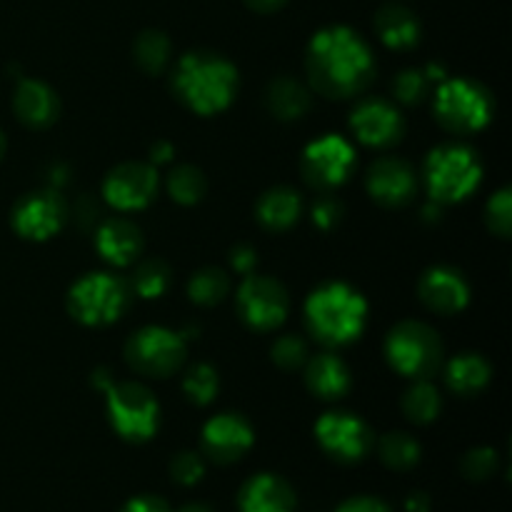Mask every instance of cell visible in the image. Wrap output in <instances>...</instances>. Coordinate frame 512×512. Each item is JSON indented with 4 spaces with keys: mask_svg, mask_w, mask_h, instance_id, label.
I'll use <instances>...</instances> for the list:
<instances>
[{
    "mask_svg": "<svg viewBox=\"0 0 512 512\" xmlns=\"http://www.w3.org/2000/svg\"><path fill=\"white\" fill-rule=\"evenodd\" d=\"M265 103L278 120H300L313 105V93L300 80L280 75L265 90Z\"/></svg>",
    "mask_w": 512,
    "mask_h": 512,
    "instance_id": "484cf974",
    "label": "cell"
},
{
    "mask_svg": "<svg viewBox=\"0 0 512 512\" xmlns=\"http://www.w3.org/2000/svg\"><path fill=\"white\" fill-rule=\"evenodd\" d=\"M130 285L105 270L85 273L68 290V313L88 328L118 323L130 305Z\"/></svg>",
    "mask_w": 512,
    "mask_h": 512,
    "instance_id": "52a82bcc",
    "label": "cell"
},
{
    "mask_svg": "<svg viewBox=\"0 0 512 512\" xmlns=\"http://www.w3.org/2000/svg\"><path fill=\"white\" fill-rule=\"evenodd\" d=\"M310 88L325 98L360 95L375 73V58L368 40L348 25H328L310 38L305 53Z\"/></svg>",
    "mask_w": 512,
    "mask_h": 512,
    "instance_id": "6da1fadb",
    "label": "cell"
},
{
    "mask_svg": "<svg viewBox=\"0 0 512 512\" xmlns=\"http://www.w3.org/2000/svg\"><path fill=\"white\" fill-rule=\"evenodd\" d=\"M115 380H113V375H110V370H105V368H100V370H95V375H93V385L98 390H108L110 385H113Z\"/></svg>",
    "mask_w": 512,
    "mask_h": 512,
    "instance_id": "bcb514c9",
    "label": "cell"
},
{
    "mask_svg": "<svg viewBox=\"0 0 512 512\" xmlns=\"http://www.w3.org/2000/svg\"><path fill=\"white\" fill-rule=\"evenodd\" d=\"M245 3L253 10H258V13H275V10L283 8L288 0H245Z\"/></svg>",
    "mask_w": 512,
    "mask_h": 512,
    "instance_id": "f6af8a7d",
    "label": "cell"
},
{
    "mask_svg": "<svg viewBox=\"0 0 512 512\" xmlns=\"http://www.w3.org/2000/svg\"><path fill=\"white\" fill-rule=\"evenodd\" d=\"M180 512H213L205 503H188L180 508Z\"/></svg>",
    "mask_w": 512,
    "mask_h": 512,
    "instance_id": "7dc6e473",
    "label": "cell"
},
{
    "mask_svg": "<svg viewBox=\"0 0 512 512\" xmlns=\"http://www.w3.org/2000/svg\"><path fill=\"white\" fill-rule=\"evenodd\" d=\"M443 410V395L430 380H413L403 395V413L410 423L430 425Z\"/></svg>",
    "mask_w": 512,
    "mask_h": 512,
    "instance_id": "83f0119b",
    "label": "cell"
},
{
    "mask_svg": "<svg viewBox=\"0 0 512 512\" xmlns=\"http://www.w3.org/2000/svg\"><path fill=\"white\" fill-rule=\"evenodd\" d=\"M350 130L358 143L383 150L403 140L405 118L398 105L370 95V98L355 103L353 113H350Z\"/></svg>",
    "mask_w": 512,
    "mask_h": 512,
    "instance_id": "9a60e30c",
    "label": "cell"
},
{
    "mask_svg": "<svg viewBox=\"0 0 512 512\" xmlns=\"http://www.w3.org/2000/svg\"><path fill=\"white\" fill-rule=\"evenodd\" d=\"M170 280H173V270L168 268V263L160 258H145L135 260L133 263V275H130V290H133L138 298L155 300L163 298L170 288Z\"/></svg>",
    "mask_w": 512,
    "mask_h": 512,
    "instance_id": "4316f807",
    "label": "cell"
},
{
    "mask_svg": "<svg viewBox=\"0 0 512 512\" xmlns=\"http://www.w3.org/2000/svg\"><path fill=\"white\" fill-rule=\"evenodd\" d=\"M493 378V365L480 353H458L445 365V383L460 398L483 393Z\"/></svg>",
    "mask_w": 512,
    "mask_h": 512,
    "instance_id": "d4e9b609",
    "label": "cell"
},
{
    "mask_svg": "<svg viewBox=\"0 0 512 512\" xmlns=\"http://www.w3.org/2000/svg\"><path fill=\"white\" fill-rule=\"evenodd\" d=\"M305 323L315 340L325 345H348L363 335L368 323V300L348 283H323L305 300Z\"/></svg>",
    "mask_w": 512,
    "mask_h": 512,
    "instance_id": "3957f363",
    "label": "cell"
},
{
    "mask_svg": "<svg viewBox=\"0 0 512 512\" xmlns=\"http://www.w3.org/2000/svg\"><path fill=\"white\" fill-rule=\"evenodd\" d=\"M240 512H293L295 493L280 475L258 473L238 495Z\"/></svg>",
    "mask_w": 512,
    "mask_h": 512,
    "instance_id": "44dd1931",
    "label": "cell"
},
{
    "mask_svg": "<svg viewBox=\"0 0 512 512\" xmlns=\"http://www.w3.org/2000/svg\"><path fill=\"white\" fill-rule=\"evenodd\" d=\"M13 110L20 123L33 130H43L58 120L60 100L43 80L20 78L13 93Z\"/></svg>",
    "mask_w": 512,
    "mask_h": 512,
    "instance_id": "ffe728a7",
    "label": "cell"
},
{
    "mask_svg": "<svg viewBox=\"0 0 512 512\" xmlns=\"http://www.w3.org/2000/svg\"><path fill=\"white\" fill-rule=\"evenodd\" d=\"M423 180L433 203H463L483 183V163L468 145L443 143L430 150L425 158Z\"/></svg>",
    "mask_w": 512,
    "mask_h": 512,
    "instance_id": "277c9868",
    "label": "cell"
},
{
    "mask_svg": "<svg viewBox=\"0 0 512 512\" xmlns=\"http://www.w3.org/2000/svg\"><path fill=\"white\" fill-rule=\"evenodd\" d=\"M405 510L408 512H430V498L425 493H413L405 503Z\"/></svg>",
    "mask_w": 512,
    "mask_h": 512,
    "instance_id": "ee69618b",
    "label": "cell"
},
{
    "mask_svg": "<svg viewBox=\"0 0 512 512\" xmlns=\"http://www.w3.org/2000/svg\"><path fill=\"white\" fill-rule=\"evenodd\" d=\"M270 355H273L275 365L283 370H300L305 365V360L310 358L308 343L295 333L280 335V338L273 343Z\"/></svg>",
    "mask_w": 512,
    "mask_h": 512,
    "instance_id": "e575fe53",
    "label": "cell"
},
{
    "mask_svg": "<svg viewBox=\"0 0 512 512\" xmlns=\"http://www.w3.org/2000/svg\"><path fill=\"white\" fill-rule=\"evenodd\" d=\"M205 475V460L200 458V453H193V450H183V453L175 455L170 460V478L178 485H195L200 483Z\"/></svg>",
    "mask_w": 512,
    "mask_h": 512,
    "instance_id": "74e56055",
    "label": "cell"
},
{
    "mask_svg": "<svg viewBox=\"0 0 512 512\" xmlns=\"http://www.w3.org/2000/svg\"><path fill=\"white\" fill-rule=\"evenodd\" d=\"M183 393L198 408L213 403L220 393V375L213 365L195 363L183 373Z\"/></svg>",
    "mask_w": 512,
    "mask_h": 512,
    "instance_id": "d6a6232c",
    "label": "cell"
},
{
    "mask_svg": "<svg viewBox=\"0 0 512 512\" xmlns=\"http://www.w3.org/2000/svg\"><path fill=\"white\" fill-rule=\"evenodd\" d=\"M185 355H188V343L183 333H175L163 325H145L125 343V360L133 373L143 378H170L185 365Z\"/></svg>",
    "mask_w": 512,
    "mask_h": 512,
    "instance_id": "9c48e42d",
    "label": "cell"
},
{
    "mask_svg": "<svg viewBox=\"0 0 512 512\" xmlns=\"http://www.w3.org/2000/svg\"><path fill=\"white\" fill-rule=\"evenodd\" d=\"M230 268H233L240 278L255 273V268H258V253H255L253 245H235V248L230 250Z\"/></svg>",
    "mask_w": 512,
    "mask_h": 512,
    "instance_id": "ab89813d",
    "label": "cell"
},
{
    "mask_svg": "<svg viewBox=\"0 0 512 512\" xmlns=\"http://www.w3.org/2000/svg\"><path fill=\"white\" fill-rule=\"evenodd\" d=\"M315 438L330 458L340 463H358L373 450L375 435L370 425L355 413L330 410L315 423Z\"/></svg>",
    "mask_w": 512,
    "mask_h": 512,
    "instance_id": "7c38bea8",
    "label": "cell"
},
{
    "mask_svg": "<svg viewBox=\"0 0 512 512\" xmlns=\"http://www.w3.org/2000/svg\"><path fill=\"white\" fill-rule=\"evenodd\" d=\"M498 465H500V458L498 453H495L493 448H473L465 453L463 458V475L468 480H488L490 475L498 473Z\"/></svg>",
    "mask_w": 512,
    "mask_h": 512,
    "instance_id": "8d00e7d4",
    "label": "cell"
},
{
    "mask_svg": "<svg viewBox=\"0 0 512 512\" xmlns=\"http://www.w3.org/2000/svg\"><path fill=\"white\" fill-rule=\"evenodd\" d=\"M485 223L498 238H510L512 233V193L510 188L498 190L485 205Z\"/></svg>",
    "mask_w": 512,
    "mask_h": 512,
    "instance_id": "d590c367",
    "label": "cell"
},
{
    "mask_svg": "<svg viewBox=\"0 0 512 512\" xmlns=\"http://www.w3.org/2000/svg\"><path fill=\"white\" fill-rule=\"evenodd\" d=\"M335 512H393L383 500L368 498V495H360V498L345 500Z\"/></svg>",
    "mask_w": 512,
    "mask_h": 512,
    "instance_id": "b9f144b4",
    "label": "cell"
},
{
    "mask_svg": "<svg viewBox=\"0 0 512 512\" xmlns=\"http://www.w3.org/2000/svg\"><path fill=\"white\" fill-rule=\"evenodd\" d=\"M435 118L448 133L473 135L490 125L495 113L493 95L470 78H445L433 95Z\"/></svg>",
    "mask_w": 512,
    "mask_h": 512,
    "instance_id": "5b68a950",
    "label": "cell"
},
{
    "mask_svg": "<svg viewBox=\"0 0 512 512\" xmlns=\"http://www.w3.org/2000/svg\"><path fill=\"white\" fill-rule=\"evenodd\" d=\"M433 85L435 83L428 78L425 68H405L393 80L395 100L403 105H420L430 95Z\"/></svg>",
    "mask_w": 512,
    "mask_h": 512,
    "instance_id": "836d02e7",
    "label": "cell"
},
{
    "mask_svg": "<svg viewBox=\"0 0 512 512\" xmlns=\"http://www.w3.org/2000/svg\"><path fill=\"white\" fill-rule=\"evenodd\" d=\"M203 453L213 463L228 465L243 458L255 443V430L240 413H220L203 428Z\"/></svg>",
    "mask_w": 512,
    "mask_h": 512,
    "instance_id": "e0dca14e",
    "label": "cell"
},
{
    "mask_svg": "<svg viewBox=\"0 0 512 512\" xmlns=\"http://www.w3.org/2000/svg\"><path fill=\"white\" fill-rule=\"evenodd\" d=\"M230 295V275L220 268H200L188 280V298L200 308H213Z\"/></svg>",
    "mask_w": 512,
    "mask_h": 512,
    "instance_id": "f546056e",
    "label": "cell"
},
{
    "mask_svg": "<svg viewBox=\"0 0 512 512\" xmlns=\"http://www.w3.org/2000/svg\"><path fill=\"white\" fill-rule=\"evenodd\" d=\"M123 512H173L170 505L158 495H138V498L128 500Z\"/></svg>",
    "mask_w": 512,
    "mask_h": 512,
    "instance_id": "60d3db41",
    "label": "cell"
},
{
    "mask_svg": "<svg viewBox=\"0 0 512 512\" xmlns=\"http://www.w3.org/2000/svg\"><path fill=\"white\" fill-rule=\"evenodd\" d=\"M378 455L390 470L405 473V470L415 468L420 463V443L410 433L395 430V433H388L380 438Z\"/></svg>",
    "mask_w": 512,
    "mask_h": 512,
    "instance_id": "1f68e13d",
    "label": "cell"
},
{
    "mask_svg": "<svg viewBox=\"0 0 512 512\" xmlns=\"http://www.w3.org/2000/svg\"><path fill=\"white\" fill-rule=\"evenodd\" d=\"M343 205H340L338 198H333L330 193H323L318 200L313 203V208H310V218H313V223L318 225L320 230H333L335 225L343 220Z\"/></svg>",
    "mask_w": 512,
    "mask_h": 512,
    "instance_id": "f35d334b",
    "label": "cell"
},
{
    "mask_svg": "<svg viewBox=\"0 0 512 512\" xmlns=\"http://www.w3.org/2000/svg\"><path fill=\"white\" fill-rule=\"evenodd\" d=\"M145 248L143 230L133 220L115 215L95 228V250L113 268H130Z\"/></svg>",
    "mask_w": 512,
    "mask_h": 512,
    "instance_id": "d6986e66",
    "label": "cell"
},
{
    "mask_svg": "<svg viewBox=\"0 0 512 512\" xmlns=\"http://www.w3.org/2000/svg\"><path fill=\"white\" fill-rule=\"evenodd\" d=\"M235 305H238L243 323L258 333L278 330L290 313V298L285 285L260 273L245 275L235 293Z\"/></svg>",
    "mask_w": 512,
    "mask_h": 512,
    "instance_id": "30bf717a",
    "label": "cell"
},
{
    "mask_svg": "<svg viewBox=\"0 0 512 512\" xmlns=\"http://www.w3.org/2000/svg\"><path fill=\"white\" fill-rule=\"evenodd\" d=\"M160 188L158 170L153 163H120L105 175L103 200L118 213L148 208Z\"/></svg>",
    "mask_w": 512,
    "mask_h": 512,
    "instance_id": "4fadbf2b",
    "label": "cell"
},
{
    "mask_svg": "<svg viewBox=\"0 0 512 512\" xmlns=\"http://www.w3.org/2000/svg\"><path fill=\"white\" fill-rule=\"evenodd\" d=\"M105 410L115 433L128 443H145L160 428V405L155 395L135 380L113 383L105 390Z\"/></svg>",
    "mask_w": 512,
    "mask_h": 512,
    "instance_id": "ba28073f",
    "label": "cell"
},
{
    "mask_svg": "<svg viewBox=\"0 0 512 512\" xmlns=\"http://www.w3.org/2000/svg\"><path fill=\"white\" fill-rule=\"evenodd\" d=\"M173 155H175L173 143H168V140H158V143H153V148H150V163L153 165L168 163V160H173Z\"/></svg>",
    "mask_w": 512,
    "mask_h": 512,
    "instance_id": "7bdbcfd3",
    "label": "cell"
},
{
    "mask_svg": "<svg viewBox=\"0 0 512 512\" xmlns=\"http://www.w3.org/2000/svg\"><path fill=\"white\" fill-rule=\"evenodd\" d=\"M5 135H3V130H0V160H3V155H5Z\"/></svg>",
    "mask_w": 512,
    "mask_h": 512,
    "instance_id": "c3c4849f",
    "label": "cell"
},
{
    "mask_svg": "<svg viewBox=\"0 0 512 512\" xmlns=\"http://www.w3.org/2000/svg\"><path fill=\"white\" fill-rule=\"evenodd\" d=\"M238 85V68L210 50L185 53L173 68L175 95L198 115H218L228 110L238 95Z\"/></svg>",
    "mask_w": 512,
    "mask_h": 512,
    "instance_id": "7a4b0ae2",
    "label": "cell"
},
{
    "mask_svg": "<svg viewBox=\"0 0 512 512\" xmlns=\"http://www.w3.org/2000/svg\"><path fill=\"white\" fill-rule=\"evenodd\" d=\"M373 28L378 33L380 43L390 50H410L420 43V20L415 18L413 10L403 8V5H383L375 13Z\"/></svg>",
    "mask_w": 512,
    "mask_h": 512,
    "instance_id": "cb8c5ba5",
    "label": "cell"
},
{
    "mask_svg": "<svg viewBox=\"0 0 512 512\" xmlns=\"http://www.w3.org/2000/svg\"><path fill=\"white\" fill-rule=\"evenodd\" d=\"M303 215V195L288 185H275L265 190L255 203V218L270 233H285Z\"/></svg>",
    "mask_w": 512,
    "mask_h": 512,
    "instance_id": "603a6c76",
    "label": "cell"
},
{
    "mask_svg": "<svg viewBox=\"0 0 512 512\" xmlns=\"http://www.w3.org/2000/svg\"><path fill=\"white\" fill-rule=\"evenodd\" d=\"M418 295L425 308L435 315H458L470 303V283L460 270L450 265H435L423 273L418 283Z\"/></svg>",
    "mask_w": 512,
    "mask_h": 512,
    "instance_id": "ac0fdd59",
    "label": "cell"
},
{
    "mask_svg": "<svg viewBox=\"0 0 512 512\" xmlns=\"http://www.w3.org/2000/svg\"><path fill=\"white\" fill-rule=\"evenodd\" d=\"M305 385L320 400H340L348 395L353 378L343 358L335 353H318L305 360Z\"/></svg>",
    "mask_w": 512,
    "mask_h": 512,
    "instance_id": "7402d4cb",
    "label": "cell"
},
{
    "mask_svg": "<svg viewBox=\"0 0 512 512\" xmlns=\"http://www.w3.org/2000/svg\"><path fill=\"white\" fill-rule=\"evenodd\" d=\"M165 188L178 205H195L208 193V178L195 165H175L165 178Z\"/></svg>",
    "mask_w": 512,
    "mask_h": 512,
    "instance_id": "4dcf8cb0",
    "label": "cell"
},
{
    "mask_svg": "<svg viewBox=\"0 0 512 512\" xmlns=\"http://www.w3.org/2000/svg\"><path fill=\"white\" fill-rule=\"evenodd\" d=\"M68 220V205L58 190L43 188L23 195L13 208V228L20 238L43 243L58 235Z\"/></svg>",
    "mask_w": 512,
    "mask_h": 512,
    "instance_id": "5bb4252c",
    "label": "cell"
},
{
    "mask_svg": "<svg viewBox=\"0 0 512 512\" xmlns=\"http://www.w3.org/2000/svg\"><path fill=\"white\" fill-rule=\"evenodd\" d=\"M365 188L375 203L385 208H403L418 193V175L408 160L398 155H380L368 168Z\"/></svg>",
    "mask_w": 512,
    "mask_h": 512,
    "instance_id": "2e32d148",
    "label": "cell"
},
{
    "mask_svg": "<svg viewBox=\"0 0 512 512\" xmlns=\"http://www.w3.org/2000/svg\"><path fill=\"white\" fill-rule=\"evenodd\" d=\"M305 180L313 188L335 190L350 178L355 168V148L348 138L338 133H328L323 138L308 143L303 150V160H300Z\"/></svg>",
    "mask_w": 512,
    "mask_h": 512,
    "instance_id": "8fae6325",
    "label": "cell"
},
{
    "mask_svg": "<svg viewBox=\"0 0 512 512\" xmlns=\"http://www.w3.org/2000/svg\"><path fill=\"white\" fill-rule=\"evenodd\" d=\"M135 63L143 73L160 75L170 65V55H173V43L163 30H143L135 38L133 45Z\"/></svg>",
    "mask_w": 512,
    "mask_h": 512,
    "instance_id": "f1b7e54d",
    "label": "cell"
},
{
    "mask_svg": "<svg viewBox=\"0 0 512 512\" xmlns=\"http://www.w3.org/2000/svg\"><path fill=\"white\" fill-rule=\"evenodd\" d=\"M443 340L438 330L420 320H403L385 338L390 368L408 380H430L443 368Z\"/></svg>",
    "mask_w": 512,
    "mask_h": 512,
    "instance_id": "8992f818",
    "label": "cell"
}]
</instances>
